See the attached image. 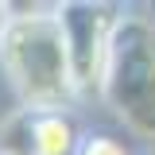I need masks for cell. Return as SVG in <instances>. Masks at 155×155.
Returning a JSON list of instances; mask_svg holds the SVG:
<instances>
[{"label": "cell", "mask_w": 155, "mask_h": 155, "mask_svg": "<svg viewBox=\"0 0 155 155\" xmlns=\"http://www.w3.org/2000/svg\"><path fill=\"white\" fill-rule=\"evenodd\" d=\"M85 128L89 124L78 109L62 113L8 109L0 116V155H78Z\"/></svg>", "instance_id": "obj_4"}, {"label": "cell", "mask_w": 155, "mask_h": 155, "mask_svg": "<svg viewBox=\"0 0 155 155\" xmlns=\"http://www.w3.org/2000/svg\"><path fill=\"white\" fill-rule=\"evenodd\" d=\"M78 155H140V147L116 128H85Z\"/></svg>", "instance_id": "obj_5"}, {"label": "cell", "mask_w": 155, "mask_h": 155, "mask_svg": "<svg viewBox=\"0 0 155 155\" xmlns=\"http://www.w3.org/2000/svg\"><path fill=\"white\" fill-rule=\"evenodd\" d=\"M97 109L113 116L116 132L136 147H155V16L147 4H128L116 23L97 85Z\"/></svg>", "instance_id": "obj_2"}, {"label": "cell", "mask_w": 155, "mask_h": 155, "mask_svg": "<svg viewBox=\"0 0 155 155\" xmlns=\"http://www.w3.org/2000/svg\"><path fill=\"white\" fill-rule=\"evenodd\" d=\"M0 81L12 97V109L81 113L54 4H12L8 23L0 31Z\"/></svg>", "instance_id": "obj_1"}, {"label": "cell", "mask_w": 155, "mask_h": 155, "mask_svg": "<svg viewBox=\"0 0 155 155\" xmlns=\"http://www.w3.org/2000/svg\"><path fill=\"white\" fill-rule=\"evenodd\" d=\"M8 12H12V4H8V0H0V31H4V23H8Z\"/></svg>", "instance_id": "obj_6"}, {"label": "cell", "mask_w": 155, "mask_h": 155, "mask_svg": "<svg viewBox=\"0 0 155 155\" xmlns=\"http://www.w3.org/2000/svg\"><path fill=\"white\" fill-rule=\"evenodd\" d=\"M140 155H155V147H147V151H140Z\"/></svg>", "instance_id": "obj_7"}, {"label": "cell", "mask_w": 155, "mask_h": 155, "mask_svg": "<svg viewBox=\"0 0 155 155\" xmlns=\"http://www.w3.org/2000/svg\"><path fill=\"white\" fill-rule=\"evenodd\" d=\"M128 4H109V0H66L54 4L62 35H66V51H70V70H74L78 101L81 109L97 105V85H101V70H105V54L120 16Z\"/></svg>", "instance_id": "obj_3"}, {"label": "cell", "mask_w": 155, "mask_h": 155, "mask_svg": "<svg viewBox=\"0 0 155 155\" xmlns=\"http://www.w3.org/2000/svg\"><path fill=\"white\" fill-rule=\"evenodd\" d=\"M147 8H151V16H155V4H147Z\"/></svg>", "instance_id": "obj_8"}]
</instances>
